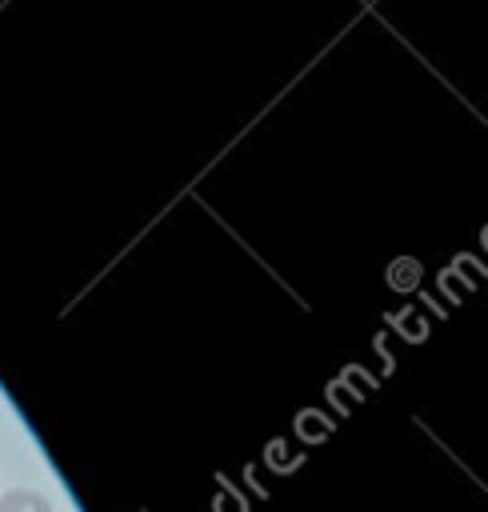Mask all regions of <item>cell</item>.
Here are the masks:
<instances>
[{
	"label": "cell",
	"instance_id": "cell-1",
	"mask_svg": "<svg viewBox=\"0 0 488 512\" xmlns=\"http://www.w3.org/2000/svg\"><path fill=\"white\" fill-rule=\"evenodd\" d=\"M0 512H52V504L40 496V492H28V488H16L8 496H0Z\"/></svg>",
	"mask_w": 488,
	"mask_h": 512
}]
</instances>
